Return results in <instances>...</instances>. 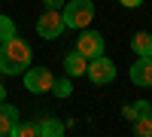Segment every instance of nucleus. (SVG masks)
Here are the masks:
<instances>
[{"label": "nucleus", "instance_id": "obj_1", "mask_svg": "<svg viewBox=\"0 0 152 137\" xmlns=\"http://www.w3.org/2000/svg\"><path fill=\"white\" fill-rule=\"evenodd\" d=\"M31 67V46L21 37H9L6 43H0V73H21Z\"/></svg>", "mask_w": 152, "mask_h": 137}, {"label": "nucleus", "instance_id": "obj_2", "mask_svg": "<svg viewBox=\"0 0 152 137\" xmlns=\"http://www.w3.org/2000/svg\"><path fill=\"white\" fill-rule=\"evenodd\" d=\"M61 18H64V28L82 31V28H88L91 18H94V3H91V0H70V3H64Z\"/></svg>", "mask_w": 152, "mask_h": 137}, {"label": "nucleus", "instance_id": "obj_3", "mask_svg": "<svg viewBox=\"0 0 152 137\" xmlns=\"http://www.w3.org/2000/svg\"><path fill=\"white\" fill-rule=\"evenodd\" d=\"M85 76L91 79L94 85H107V82L116 79V64H113L110 58H104V55L88 58V64H85Z\"/></svg>", "mask_w": 152, "mask_h": 137}, {"label": "nucleus", "instance_id": "obj_4", "mask_svg": "<svg viewBox=\"0 0 152 137\" xmlns=\"http://www.w3.org/2000/svg\"><path fill=\"white\" fill-rule=\"evenodd\" d=\"M37 34L43 40H55V37L64 34V18H61V9H46L40 21H37Z\"/></svg>", "mask_w": 152, "mask_h": 137}, {"label": "nucleus", "instance_id": "obj_5", "mask_svg": "<svg viewBox=\"0 0 152 137\" xmlns=\"http://www.w3.org/2000/svg\"><path fill=\"white\" fill-rule=\"evenodd\" d=\"M52 82H55V76L46 67H28V70H24V89L34 92V95L52 92Z\"/></svg>", "mask_w": 152, "mask_h": 137}, {"label": "nucleus", "instance_id": "obj_6", "mask_svg": "<svg viewBox=\"0 0 152 137\" xmlns=\"http://www.w3.org/2000/svg\"><path fill=\"white\" fill-rule=\"evenodd\" d=\"M104 37H100L97 31H85L82 28V37L76 40V52L85 55V58H97V55H104Z\"/></svg>", "mask_w": 152, "mask_h": 137}, {"label": "nucleus", "instance_id": "obj_7", "mask_svg": "<svg viewBox=\"0 0 152 137\" xmlns=\"http://www.w3.org/2000/svg\"><path fill=\"white\" fill-rule=\"evenodd\" d=\"M34 125H37V137H61V134L67 131L64 122L55 119V116H37Z\"/></svg>", "mask_w": 152, "mask_h": 137}, {"label": "nucleus", "instance_id": "obj_8", "mask_svg": "<svg viewBox=\"0 0 152 137\" xmlns=\"http://www.w3.org/2000/svg\"><path fill=\"white\" fill-rule=\"evenodd\" d=\"M131 82L134 85H152V58L140 55L137 64L131 67Z\"/></svg>", "mask_w": 152, "mask_h": 137}, {"label": "nucleus", "instance_id": "obj_9", "mask_svg": "<svg viewBox=\"0 0 152 137\" xmlns=\"http://www.w3.org/2000/svg\"><path fill=\"white\" fill-rule=\"evenodd\" d=\"M85 64H88V58L79 55L76 49H73V52H67V58H64V70H67V76H85Z\"/></svg>", "mask_w": 152, "mask_h": 137}, {"label": "nucleus", "instance_id": "obj_10", "mask_svg": "<svg viewBox=\"0 0 152 137\" xmlns=\"http://www.w3.org/2000/svg\"><path fill=\"white\" fill-rule=\"evenodd\" d=\"M18 122V110L12 107V104H0V137H6L9 131H12V125Z\"/></svg>", "mask_w": 152, "mask_h": 137}, {"label": "nucleus", "instance_id": "obj_11", "mask_svg": "<svg viewBox=\"0 0 152 137\" xmlns=\"http://www.w3.org/2000/svg\"><path fill=\"white\" fill-rule=\"evenodd\" d=\"M131 49L137 55H146V58H152V34H134V40H131Z\"/></svg>", "mask_w": 152, "mask_h": 137}, {"label": "nucleus", "instance_id": "obj_12", "mask_svg": "<svg viewBox=\"0 0 152 137\" xmlns=\"http://www.w3.org/2000/svg\"><path fill=\"white\" fill-rule=\"evenodd\" d=\"M9 134L12 137H37V125H34V122H15Z\"/></svg>", "mask_w": 152, "mask_h": 137}, {"label": "nucleus", "instance_id": "obj_13", "mask_svg": "<svg viewBox=\"0 0 152 137\" xmlns=\"http://www.w3.org/2000/svg\"><path fill=\"white\" fill-rule=\"evenodd\" d=\"M9 37H15V21L9 15H0V43H6Z\"/></svg>", "mask_w": 152, "mask_h": 137}, {"label": "nucleus", "instance_id": "obj_14", "mask_svg": "<svg viewBox=\"0 0 152 137\" xmlns=\"http://www.w3.org/2000/svg\"><path fill=\"white\" fill-rule=\"evenodd\" d=\"M134 134H140V137H152V116H140V119H134Z\"/></svg>", "mask_w": 152, "mask_h": 137}, {"label": "nucleus", "instance_id": "obj_15", "mask_svg": "<svg viewBox=\"0 0 152 137\" xmlns=\"http://www.w3.org/2000/svg\"><path fill=\"white\" fill-rule=\"evenodd\" d=\"M52 92H55L58 97H70V95H73V85H70L67 79H55V82H52Z\"/></svg>", "mask_w": 152, "mask_h": 137}, {"label": "nucleus", "instance_id": "obj_16", "mask_svg": "<svg viewBox=\"0 0 152 137\" xmlns=\"http://www.w3.org/2000/svg\"><path fill=\"white\" fill-rule=\"evenodd\" d=\"M134 113H137V119H140V116H152L149 101H134Z\"/></svg>", "mask_w": 152, "mask_h": 137}, {"label": "nucleus", "instance_id": "obj_17", "mask_svg": "<svg viewBox=\"0 0 152 137\" xmlns=\"http://www.w3.org/2000/svg\"><path fill=\"white\" fill-rule=\"evenodd\" d=\"M46 9H64V0H46Z\"/></svg>", "mask_w": 152, "mask_h": 137}, {"label": "nucleus", "instance_id": "obj_18", "mask_svg": "<svg viewBox=\"0 0 152 137\" xmlns=\"http://www.w3.org/2000/svg\"><path fill=\"white\" fill-rule=\"evenodd\" d=\"M122 113H125V116H128V119H131V122H134V119H137V113H134V104H125V110H122Z\"/></svg>", "mask_w": 152, "mask_h": 137}, {"label": "nucleus", "instance_id": "obj_19", "mask_svg": "<svg viewBox=\"0 0 152 137\" xmlns=\"http://www.w3.org/2000/svg\"><path fill=\"white\" fill-rule=\"evenodd\" d=\"M119 3H122V6H140L143 0H119Z\"/></svg>", "mask_w": 152, "mask_h": 137}, {"label": "nucleus", "instance_id": "obj_20", "mask_svg": "<svg viewBox=\"0 0 152 137\" xmlns=\"http://www.w3.org/2000/svg\"><path fill=\"white\" fill-rule=\"evenodd\" d=\"M6 101V89H3V82H0V104Z\"/></svg>", "mask_w": 152, "mask_h": 137}, {"label": "nucleus", "instance_id": "obj_21", "mask_svg": "<svg viewBox=\"0 0 152 137\" xmlns=\"http://www.w3.org/2000/svg\"><path fill=\"white\" fill-rule=\"evenodd\" d=\"M0 76H3V73H0Z\"/></svg>", "mask_w": 152, "mask_h": 137}]
</instances>
